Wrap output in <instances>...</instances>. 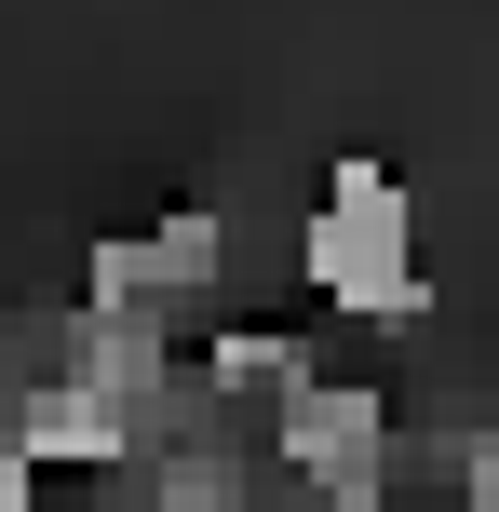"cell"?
<instances>
[{"label":"cell","mask_w":499,"mask_h":512,"mask_svg":"<svg viewBox=\"0 0 499 512\" xmlns=\"http://www.w3.org/2000/svg\"><path fill=\"white\" fill-rule=\"evenodd\" d=\"M311 297L351 310V324H419L432 310V270H419V216L378 162H324V203H311Z\"/></svg>","instance_id":"cell-1"},{"label":"cell","mask_w":499,"mask_h":512,"mask_svg":"<svg viewBox=\"0 0 499 512\" xmlns=\"http://www.w3.org/2000/svg\"><path fill=\"white\" fill-rule=\"evenodd\" d=\"M270 445H284V472L324 486V512H338V499H378V486H392V391L311 364V378L270 391Z\"/></svg>","instance_id":"cell-2"},{"label":"cell","mask_w":499,"mask_h":512,"mask_svg":"<svg viewBox=\"0 0 499 512\" xmlns=\"http://www.w3.org/2000/svg\"><path fill=\"white\" fill-rule=\"evenodd\" d=\"M189 378H216V391H284V378H311V351L270 337V324H216V351L189 364Z\"/></svg>","instance_id":"cell-3"},{"label":"cell","mask_w":499,"mask_h":512,"mask_svg":"<svg viewBox=\"0 0 499 512\" xmlns=\"http://www.w3.org/2000/svg\"><path fill=\"white\" fill-rule=\"evenodd\" d=\"M0 364H14V324H0ZM0 391H14V378H0Z\"/></svg>","instance_id":"cell-4"}]
</instances>
